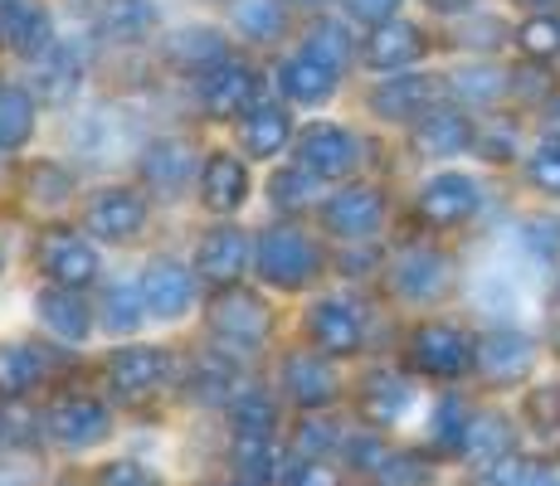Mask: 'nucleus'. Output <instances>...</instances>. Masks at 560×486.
Instances as JSON below:
<instances>
[{
    "instance_id": "obj_14",
    "label": "nucleus",
    "mask_w": 560,
    "mask_h": 486,
    "mask_svg": "<svg viewBox=\"0 0 560 486\" xmlns=\"http://www.w3.org/2000/svg\"><path fill=\"white\" fill-rule=\"evenodd\" d=\"M45 428H49V438L69 452L93 448V442L107 438V408L98 399H59V404L49 408Z\"/></svg>"
},
{
    "instance_id": "obj_59",
    "label": "nucleus",
    "mask_w": 560,
    "mask_h": 486,
    "mask_svg": "<svg viewBox=\"0 0 560 486\" xmlns=\"http://www.w3.org/2000/svg\"><path fill=\"white\" fill-rule=\"evenodd\" d=\"M551 345H556V355H560V327H556V336H551Z\"/></svg>"
},
{
    "instance_id": "obj_27",
    "label": "nucleus",
    "mask_w": 560,
    "mask_h": 486,
    "mask_svg": "<svg viewBox=\"0 0 560 486\" xmlns=\"http://www.w3.org/2000/svg\"><path fill=\"white\" fill-rule=\"evenodd\" d=\"M39 321H45V331L49 336H59V341H83L93 331V317H89V307H83V297L73 287H45L39 292Z\"/></svg>"
},
{
    "instance_id": "obj_33",
    "label": "nucleus",
    "mask_w": 560,
    "mask_h": 486,
    "mask_svg": "<svg viewBox=\"0 0 560 486\" xmlns=\"http://www.w3.org/2000/svg\"><path fill=\"white\" fill-rule=\"evenodd\" d=\"M35 137V97L25 88H0V151H20Z\"/></svg>"
},
{
    "instance_id": "obj_23",
    "label": "nucleus",
    "mask_w": 560,
    "mask_h": 486,
    "mask_svg": "<svg viewBox=\"0 0 560 486\" xmlns=\"http://www.w3.org/2000/svg\"><path fill=\"white\" fill-rule=\"evenodd\" d=\"M278 93L298 107H322L331 93H337V69H327V63L312 59L303 49V54L278 63Z\"/></svg>"
},
{
    "instance_id": "obj_55",
    "label": "nucleus",
    "mask_w": 560,
    "mask_h": 486,
    "mask_svg": "<svg viewBox=\"0 0 560 486\" xmlns=\"http://www.w3.org/2000/svg\"><path fill=\"white\" fill-rule=\"evenodd\" d=\"M488 35H502V25H498V20H482V25L463 29V35H458V45H478V49H492V45H498V39H488Z\"/></svg>"
},
{
    "instance_id": "obj_19",
    "label": "nucleus",
    "mask_w": 560,
    "mask_h": 486,
    "mask_svg": "<svg viewBox=\"0 0 560 486\" xmlns=\"http://www.w3.org/2000/svg\"><path fill=\"white\" fill-rule=\"evenodd\" d=\"M171 375V355L161 345H127L107 360V380H113L117 394H152V389L166 384Z\"/></svg>"
},
{
    "instance_id": "obj_16",
    "label": "nucleus",
    "mask_w": 560,
    "mask_h": 486,
    "mask_svg": "<svg viewBox=\"0 0 560 486\" xmlns=\"http://www.w3.org/2000/svg\"><path fill=\"white\" fill-rule=\"evenodd\" d=\"M249 234L234 229V224H220L196 248V273L210 277V283H240L244 268H249Z\"/></svg>"
},
{
    "instance_id": "obj_61",
    "label": "nucleus",
    "mask_w": 560,
    "mask_h": 486,
    "mask_svg": "<svg viewBox=\"0 0 560 486\" xmlns=\"http://www.w3.org/2000/svg\"><path fill=\"white\" fill-rule=\"evenodd\" d=\"M0 438H5V418H0Z\"/></svg>"
},
{
    "instance_id": "obj_41",
    "label": "nucleus",
    "mask_w": 560,
    "mask_h": 486,
    "mask_svg": "<svg viewBox=\"0 0 560 486\" xmlns=\"http://www.w3.org/2000/svg\"><path fill=\"white\" fill-rule=\"evenodd\" d=\"M234 462H240V477L249 486L273 477L278 458H273V442H268V434H240V442H234Z\"/></svg>"
},
{
    "instance_id": "obj_34",
    "label": "nucleus",
    "mask_w": 560,
    "mask_h": 486,
    "mask_svg": "<svg viewBox=\"0 0 560 486\" xmlns=\"http://www.w3.org/2000/svg\"><path fill=\"white\" fill-rule=\"evenodd\" d=\"M230 20H234V29H244L249 39H278L283 25H288V15H283L278 0H234Z\"/></svg>"
},
{
    "instance_id": "obj_21",
    "label": "nucleus",
    "mask_w": 560,
    "mask_h": 486,
    "mask_svg": "<svg viewBox=\"0 0 560 486\" xmlns=\"http://www.w3.org/2000/svg\"><path fill=\"white\" fill-rule=\"evenodd\" d=\"M30 83H35V93L45 97L49 107H63L83 83V45H63V39H54V45L35 59V79Z\"/></svg>"
},
{
    "instance_id": "obj_28",
    "label": "nucleus",
    "mask_w": 560,
    "mask_h": 486,
    "mask_svg": "<svg viewBox=\"0 0 560 486\" xmlns=\"http://www.w3.org/2000/svg\"><path fill=\"white\" fill-rule=\"evenodd\" d=\"M419 54H424V35H419L415 25H405V20H385V25H375L371 45H365V59H371V69H381V73L409 69Z\"/></svg>"
},
{
    "instance_id": "obj_63",
    "label": "nucleus",
    "mask_w": 560,
    "mask_h": 486,
    "mask_svg": "<svg viewBox=\"0 0 560 486\" xmlns=\"http://www.w3.org/2000/svg\"><path fill=\"white\" fill-rule=\"evenodd\" d=\"M0 263H5V258H0Z\"/></svg>"
},
{
    "instance_id": "obj_9",
    "label": "nucleus",
    "mask_w": 560,
    "mask_h": 486,
    "mask_svg": "<svg viewBox=\"0 0 560 486\" xmlns=\"http://www.w3.org/2000/svg\"><path fill=\"white\" fill-rule=\"evenodd\" d=\"M307 341H312V351L331 355V360H337V355H357L365 341L361 307L357 301H341V297L317 301V307L307 311Z\"/></svg>"
},
{
    "instance_id": "obj_8",
    "label": "nucleus",
    "mask_w": 560,
    "mask_h": 486,
    "mask_svg": "<svg viewBox=\"0 0 560 486\" xmlns=\"http://www.w3.org/2000/svg\"><path fill=\"white\" fill-rule=\"evenodd\" d=\"M200 103L210 117H244L258 107V73L240 59H220L200 73Z\"/></svg>"
},
{
    "instance_id": "obj_17",
    "label": "nucleus",
    "mask_w": 560,
    "mask_h": 486,
    "mask_svg": "<svg viewBox=\"0 0 560 486\" xmlns=\"http://www.w3.org/2000/svg\"><path fill=\"white\" fill-rule=\"evenodd\" d=\"M190 170H196V151H190L180 137H161V142H147L142 151V180L147 190L161 194V200H176L186 190Z\"/></svg>"
},
{
    "instance_id": "obj_62",
    "label": "nucleus",
    "mask_w": 560,
    "mask_h": 486,
    "mask_svg": "<svg viewBox=\"0 0 560 486\" xmlns=\"http://www.w3.org/2000/svg\"><path fill=\"white\" fill-rule=\"evenodd\" d=\"M541 486H560V482H551V477H546V482H541Z\"/></svg>"
},
{
    "instance_id": "obj_54",
    "label": "nucleus",
    "mask_w": 560,
    "mask_h": 486,
    "mask_svg": "<svg viewBox=\"0 0 560 486\" xmlns=\"http://www.w3.org/2000/svg\"><path fill=\"white\" fill-rule=\"evenodd\" d=\"M283 486H337V472L322 462H298V467H288Z\"/></svg>"
},
{
    "instance_id": "obj_24",
    "label": "nucleus",
    "mask_w": 560,
    "mask_h": 486,
    "mask_svg": "<svg viewBox=\"0 0 560 486\" xmlns=\"http://www.w3.org/2000/svg\"><path fill=\"white\" fill-rule=\"evenodd\" d=\"M200 194L214 214H234L244 200H249V170H244L240 156L230 151H214L200 166Z\"/></svg>"
},
{
    "instance_id": "obj_35",
    "label": "nucleus",
    "mask_w": 560,
    "mask_h": 486,
    "mask_svg": "<svg viewBox=\"0 0 560 486\" xmlns=\"http://www.w3.org/2000/svg\"><path fill=\"white\" fill-rule=\"evenodd\" d=\"M371 477H375V486H429L434 482V467H429L419 452H381Z\"/></svg>"
},
{
    "instance_id": "obj_20",
    "label": "nucleus",
    "mask_w": 560,
    "mask_h": 486,
    "mask_svg": "<svg viewBox=\"0 0 560 486\" xmlns=\"http://www.w3.org/2000/svg\"><path fill=\"white\" fill-rule=\"evenodd\" d=\"M0 39L25 59H39L54 45V20L39 0H5L0 5Z\"/></svg>"
},
{
    "instance_id": "obj_43",
    "label": "nucleus",
    "mask_w": 560,
    "mask_h": 486,
    "mask_svg": "<svg viewBox=\"0 0 560 486\" xmlns=\"http://www.w3.org/2000/svg\"><path fill=\"white\" fill-rule=\"evenodd\" d=\"M516 45L541 63L560 59V15H532L522 29H516Z\"/></svg>"
},
{
    "instance_id": "obj_42",
    "label": "nucleus",
    "mask_w": 560,
    "mask_h": 486,
    "mask_svg": "<svg viewBox=\"0 0 560 486\" xmlns=\"http://www.w3.org/2000/svg\"><path fill=\"white\" fill-rule=\"evenodd\" d=\"M25 190L35 194V204H63L73 194V176L59 166V161H35L30 166V176H25Z\"/></svg>"
},
{
    "instance_id": "obj_58",
    "label": "nucleus",
    "mask_w": 560,
    "mask_h": 486,
    "mask_svg": "<svg viewBox=\"0 0 560 486\" xmlns=\"http://www.w3.org/2000/svg\"><path fill=\"white\" fill-rule=\"evenodd\" d=\"M522 5H556V0H522Z\"/></svg>"
},
{
    "instance_id": "obj_39",
    "label": "nucleus",
    "mask_w": 560,
    "mask_h": 486,
    "mask_svg": "<svg viewBox=\"0 0 560 486\" xmlns=\"http://www.w3.org/2000/svg\"><path fill=\"white\" fill-rule=\"evenodd\" d=\"M303 49L312 54V59L327 63V69H341V63L351 59V29L341 25V20H317Z\"/></svg>"
},
{
    "instance_id": "obj_45",
    "label": "nucleus",
    "mask_w": 560,
    "mask_h": 486,
    "mask_svg": "<svg viewBox=\"0 0 560 486\" xmlns=\"http://www.w3.org/2000/svg\"><path fill=\"white\" fill-rule=\"evenodd\" d=\"M468 424L472 414L458 404V399H444L434 414V448L439 452H463V438H468Z\"/></svg>"
},
{
    "instance_id": "obj_47",
    "label": "nucleus",
    "mask_w": 560,
    "mask_h": 486,
    "mask_svg": "<svg viewBox=\"0 0 560 486\" xmlns=\"http://www.w3.org/2000/svg\"><path fill=\"white\" fill-rule=\"evenodd\" d=\"M526 176H532V186L541 194H556V200H560V137H551V142H541L532 151Z\"/></svg>"
},
{
    "instance_id": "obj_29",
    "label": "nucleus",
    "mask_w": 560,
    "mask_h": 486,
    "mask_svg": "<svg viewBox=\"0 0 560 486\" xmlns=\"http://www.w3.org/2000/svg\"><path fill=\"white\" fill-rule=\"evenodd\" d=\"M288 142H293V122H288L283 107L258 103L240 117V146L249 151V156H278Z\"/></svg>"
},
{
    "instance_id": "obj_11",
    "label": "nucleus",
    "mask_w": 560,
    "mask_h": 486,
    "mask_svg": "<svg viewBox=\"0 0 560 486\" xmlns=\"http://www.w3.org/2000/svg\"><path fill=\"white\" fill-rule=\"evenodd\" d=\"M381 220H385V200H381V190H371V186H351L322 204V224H327L337 239H371V234L381 229Z\"/></svg>"
},
{
    "instance_id": "obj_3",
    "label": "nucleus",
    "mask_w": 560,
    "mask_h": 486,
    "mask_svg": "<svg viewBox=\"0 0 560 486\" xmlns=\"http://www.w3.org/2000/svg\"><path fill=\"white\" fill-rule=\"evenodd\" d=\"M409 360H415L419 375L429 380H458L472 360H478V345L463 336L448 321H424V327L409 336Z\"/></svg>"
},
{
    "instance_id": "obj_6",
    "label": "nucleus",
    "mask_w": 560,
    "mask_h": 486,
    "mask_svg": "<svg viewBox=\"0 0 560 486\" xmlns=\"http://www.w3.org/2000/svg\"><path fill=\"white\" fill-rule=\"evenodd\" d=\"M390 287L400 292L405 301L429 307V301H439L448 287H454V263H448L439 248L415 244V248H405V253L390 263Z\"/></svg>"
},
{
    "instance_id": "obj_36",
    "label": "nucleus",
    "mask_w": 560,
    "mask_h": 486,
    "mask_svg": "<svg viewBox=\"0 0 560 486\" xmlns=\"http://www.w3.org/2000/svg\"><path fill=\"white\" fill-rule=\"evenodd\" d=\"M142 311H147V301H142V287H107L103 292V327L113 331V336H127V331H137L142 327Z\"/></svg>"
},
{
    "instance_id": "obj_53",
    "label": "nucleus",
    "mask_w": 560,
    "mask_h": 486,
    "mask_svg": "<svg viewBox=\"0 0 560 486\" xmlns=\"http://www.w3.org/2000/svg\"><path fill=\"white\" fill-rule=\"evenodd\" d=\"M512 93H522L526 103H536V97H551V73H546V69H516L512 73Z\"/></svg>"
},
{
    "instance_id": "obj_4",
    "label": "nucleus",
    "mask_w": 560,
    "mask_h": 486,
    "mask_svg": "<svg viewBox=\"0 0 560 486\" xmlns=\"http://www.w3.org/2000/svg\"><path fill=\"white\" fill-rule=\"evenodd\" d=\"M478 204H482L478 180L458 176V170H444V176L424 180L415 210H419V220H424L429 229H458V224H468L472 214H478Z\"/></svg>"
},
{
    "instance_id": "obj_48",
    "label": "nucleus",
    "mask_w": 560,
    "mask_h": 486,
    "mask_svg": "<svg viewBox=\"0 0 560 486\" xmlns=\"http://www.w3.org/2000/svg\"><path fill=\"white\" fill-rule=\"evenodd\" d=\"M230 384H234V370L224 365V355H205L196 365V399H205V404L230 399Z\"/></svg>"
},
{
    "instance_id": "obj_57",
    "label": "nucleus",
    "mask_w": 560,
    "mask_h": 486,
    "mask_svg": "<svg viewBox=\"0 0 560 486\" xmlns=\"http://www.w3.org/2000/svg\"><path fill=\"white\" fill-rule=\"evenodd\" d=\"M546 112H551V127H556V132H560V97H556V103H551V107H546Z\"/></svg>"
},
{
    "instance_id": "obj_32",
    "label": "nucleus",
    "mask_w": 560,
    "mask_h": 486,
    "mask_svg": "<svg viewBox=\"0 0 560 486\" xmlns=\"http://www.w3.org/2000/svg\"><path fill=\"white\" fill-rule=\"evenodd\" d=\"M49 375L45 351L35 345H0V394H25Z\"/></svg>"
},
{
    "instance_id": "obj_52",
    "label": "nucleus",
    "mask_w": 560,
    "mask_h": 486,
    "mask_svg": "<svg viewBox=\"0 0 560 486\" xmlns=\"http://www.w3.org/2000/svg\"><path fill=\"white\" fill-rule=\"evenodd\" d=\"M98 486H161V482L137 462H113V467L98 472Z\"/></svg>"
},
{
    "instance_id": "obj_7",
    "label": "nucleus",
    "mask_w": 560,
    "mask_h": 486,
    "mask_svg": "<svg viewBox=\"0 0 560 486\" xmlns=\"http://www.w3.org/2000/svg\"><path fill=\"white\" fill-rule=\"evenodd\" d=\"M35 263H39V273H49L59 287L79 292L98 277V248L89 239H79V234H69V229H49V234H39Z\"/></svg>"
},
{
    "instance_id": "obj_60",
    "label": "nucleus",
    "mask_w": 560,
    "mask_h": 486,
    "mask_svg": "<svg viewBox=\"0 0 560 486\" xmlns=\"http://www.w3.org/2000/svg\"><path fill=\"white\" fill-rule=\"evenodd\" d=\"M298 5H322V0H298Z\"/></svg>"
},
{
    "instance_id": "obj_31",
    "label": "nucleus",
    "mask_w": 560,
    "mask_h": 486,
    "mask_svg": "<svg viewBox=\"0 0 560 486\" xmlns=\"http://www.w3.org/2000/svg\"><path fill=\"white\" fill-rule=\"evenodd\" d=\"M512 452V424L502 414H472L468 438H463V458L468 462H498Z\"/></svg>"
},
{
    "instance_id": "obj_38",
    "label": "nucleus",
    "mask_w": 560,
    "mask_h": 486,
    "mask_svg": "<svg viewBox=\"0 0 560 486\" xmlns=\"http://www.w3.org/2000/svg\"><path fill=\"white\" fill-rule=\"evenodd\" d=\"M546 477L536 472V462H526V458H516V452H508V458H498V462H482L478 472H472V482L468 486H541Z\"/></svg>"
},
{
    "instance_id": "obj_15",
    "label": "nucleus",
    "mask_w": 560,
    "mask_h": 486,
    "mask_svg": "<svg viewBox=\"0 0 560 486\" xmlns=\"http://www.w3.org/2000/svg\"><path fill=\"white\" fill-rule=\"evenodd\" d=\"M488 384H522L536 365V345L522 336V331H492L488 341H478V360Z\"/></svg>"
},
{
    "instance_id": "obj_18",
    "label": "nucleus",
    "mask_w": 560,
    "mask_h": 486,
    "mask_svg": "<svg viewBox=\"0 0 560 486\" xmlns=\"http://www.w3.org/2000/svg\"><path fill=\"white\" fill-rule=\"evenodd\" d=\"M283 389H288V399H298L303 408L331 404V399H337V370H331V355L293 351L283 360Z\"/></svg>"
},
{
    "instance_id": "obj_49",
    "label": "nucleus",
    "mask_w": 560,
    "mask_h": 486,
    "mask_svg": "<svg viewBox=\"0 0 560 486\" xmlns=\"http://www.w3.org/2000/svg\"><path fill=\"white\" fill-rule=\"evenodd\" d=\"M234 424H240V434H273V404L264 394H244L234 404Z\"/></svg>"
},
{
    "instance_id": "obj_44",
    "label": "nucleus",
    "mask_w": 560,
    "mask_h": 486,
    "mask_svg": "<svg viewBox=\"0 0 560 486\" xmlns=\"http://www.w3.org/2000/svg\"><path fill=\"white\" fill-rule=\"evenodd\" d=\"M268 194H273L278 210H303V204L317 194V176H312L307 166H293V170H278L273 180H268Z\"/></svg>"
},
{
    "instance_id": "obj_50",
    "label": "nucleus",
    "mask_w": 560,
    "mask_h": 486,
    "mask_svg": "<svg viewBox=\"0 0 560 486\" xmlns=\"http://www.w3.org/2000/svg\"><path fill=\"white\" fill-rule=\"evenodd\" d=\"M526 414L541 434H560V384H546V389H532L526 399Z\"/></svg>"
},
{
    "instance_id": "obj_1",
    "label": "nucleus",
    "mask_w": 560,
    "mask_h": 486,
    "mask_svg": "<svg viewBox=\"0 0 560 486\" xmlns=\"http://www.w3.org/2000/svg\"><path fill=\"white\" fill-rule=\"evenodd\" d=\"M69 151L83 161V166H122V161H132L147 151L142 122H137L127 107L98 103L69 122Z\"/></svg>"
},
{
    "instance_id": "obj_22",
    "label": "nucleus",
    "mask_w": 560,
    "mask_h": 486,
    "mask_svg": "<svg viewBox=\"0 0 560 486\" xmlns=\"http://www.w3.org/2000/svg\"><path fill=\"white\" fill-rule=\"evenodd\" d=\"M137 287H142V301L156 321H176L180 311L196 301V277H190L180 263H152Z\"/></svg>"
},
{
    "instance_id": "obj_10",
    "label": "nucleus",
    "mask_w": 560,
    "mask_h": 486,
    "mask_svg": "<svg viewBox=\"0 0 560 486\" xmlns=\"http://www.w3.org/2000/svg\"><path fill=\"white\" fill-rule=\"evenodd\" d=\"M83 224H89V234H98L107 244H127L142 234L147 224V200L137 190L127 186H107L89 200V210H83Z\"/></svg>"
},
{
    "instance_id": "obj_40",
    "label": "nucleus",
    "mask_w": 560,
    "mask_h": 486,
    "mask_svg": "<svg viewBox=\"0 0 560 486\" xmlns=\"http://www.w3.org/2000/svg\"><path fill=\"white\" fill-rule=\"evenodd\" d=\"M171 59L186 63V69H210V63L224 59V45L214 29H180V35L171 39Z\"/></svg>"
},
{
    "instance_id": "obj_12",
    "label": "nucleus",
    "mask_w": 560,
    "mask_h": 486,
    "mask_svg": "<svg viewBox=\"0 0 560 486\" xmlns=\"http://www.w3.org/2000/svg\"><path fill=\"white\" fill-rule=\"evenodd\" d=\"M210 331L224 345H240V351H254L268 331V307L254 297V292H224L210 307Z\"/></svg>"
},
{
    "instance_id": "obj_5",
    "label": "nucleus",
    "mask_w": 560,
    "mask_h": 486,
    "mask_svg": "<svg viewBox=\"0 0 560 486\" xmlns=\"http://www.w3.org/2000/svg\"><path fill=\"white\" fill-rule=\"evenodd\" d=\"M298 166H307L317 180H341L361 166V142L337 122H312L298 137Z\"/></svg>"
},
{
    "instance_id": "obj_2",
    "label": "nucleus",
    "mask_w": 560,
    "mask_h": 486,
    "mask_svg": "<svg viewBox=\"0 0 560 486\" xmlns=\"http://www.w3.org/2000/svg\"><path fill=\"white\" fill-rule=\"evenodd\" d=\"M254 263H258V277L278 292H303L307 283L322 277V244L303 229H268L254 248Z\"/></svg>"
},
{
    "instance_id": "obj_25",
    "label": "nucleus",
    "mask_w": 560,
    "mask_h": 486,
    "mask_svg": "<svg viewBox=\"0 0 560 486\" xmlns=\"http://www.w3.org/2000/svg\"><path fill=\"white\" fill-rule=\"evenodd\" d=\"M434 97H439L434 79H424V73H405V79H385L381 88L371 93V107L385 117V122H419Z\"/></svg>"
},
{
    "instance_id": "obj_13",
    "label": "nucleus",
    "mask_w": 560,
    "mask_h": 486,
    "mask_svg": "<svg viewBox=\"0 0 560 486\" xmlns=\"http://www.w3.org/2000/svg\"><path fill=\"white\" fill-rule=\"evenodd\" d=\"M468 146H478V127L458 112V107H429L415 127V151L429 161L463 156Z\"/></svg>"
},
{
    "instance_id": "obj_46",
    "label": "nucleus",
    "mask_w": 560,
    "mask_h": 486,
    "mask_svg": "<svg viewBox=\"0 0 560 486\" xmlns=\"http://www.w3.org/2000/svg\"><path fill=\"white\" fill-rule=\"evenodd\" d=\"M522 244H526V253H532L536 263H560V220H546V214L526 220L522 224Z\"/></svg>"
},
{
    "instance_id": "obj_26",
    "label": "nucleus",
    "mask_w": 560,
    "mask_h": 486,
    "mask_svg": "<svg viewBox=\"0 0 560 486\" xmlns=\"http://www.w3.org/2000/svg\"><path fill=\"white\" fill-rule=\"evenodd\" d=\"M161 25L156 0H103L98 10V35L113 45H137Z\"/></svg>"
},
{
    "instance_id": "obj_56",
    "label": "nucleus",
    "mask_w": 560,
    "mask_h": 486,
    "mask_svg": "<svg viewBox=\"0 0 560 486\" xmlns=\"http://www.w3.org/2000/svg\"><path fill=\"white\" fill-rule=\"evenodd\" d=\"M429 10H439V15H463V10H472L478 0H424Z\"/></svg>"
},
{
    "instance_id": "obj_37",
    "label": "nucleus",
    "mask_w": 560,
    "mask_h": 486,
    "mask_svg": "<svg viewBox=\"0 0 560 486\" xmlns=\"http://www.w3.org/2000/svg\"><path fill=\"white\" fill-rule=\"evenodd\" d=\"M508 88H512V73L488 69V63H468V69L454 73V93L468 97V103H498Z\"/></svg>"
},
{
    "instance_id": "obj_30",
    "label": "nucleus",
    "mask_w": 560,
    "mask_h": 486,
    "mask_svg": "<svg viewBox=\"0 0 560 486\" xmlns=\"http://www.w3.org/2000/svg\"><path fill=\"white\" fill-rule=\"evenodd\" d=\"M409 408V384L400 380V375H371V380L361 384V418L365 424H375V428H385V424H395Z\"/></svg>"
},
{
    "instance_id": "obj_64",
    "label": "nucleus",
    "mask_w": 560,
    "mask_h": 486,
    "mask_svg": "<svg viewBox=\"0 0 560 486\" xmlns=\"http://www.w3.org/2000/svg\"><path fill=\"white\" fill-rule=\"evenodd\" d=\"M244 486H249V482H244Z\"/></svg>"
},
{
    "instance_id": "obj_51",
    "label": "nucleus",
    "mask_w": 560,
    "mask_h": 486,
    "mask_svg": "<svg viewBox=\"0 0 560 486\" xmlns=\"http://www.w3.org/2000/svg\"><path fill=\"white\" fill-rule=\"evenodd\" d=\"M341 5H347V15L361 20V25H385V20H395L400 0H341Z\"/></svg>"
}]
</instances>
